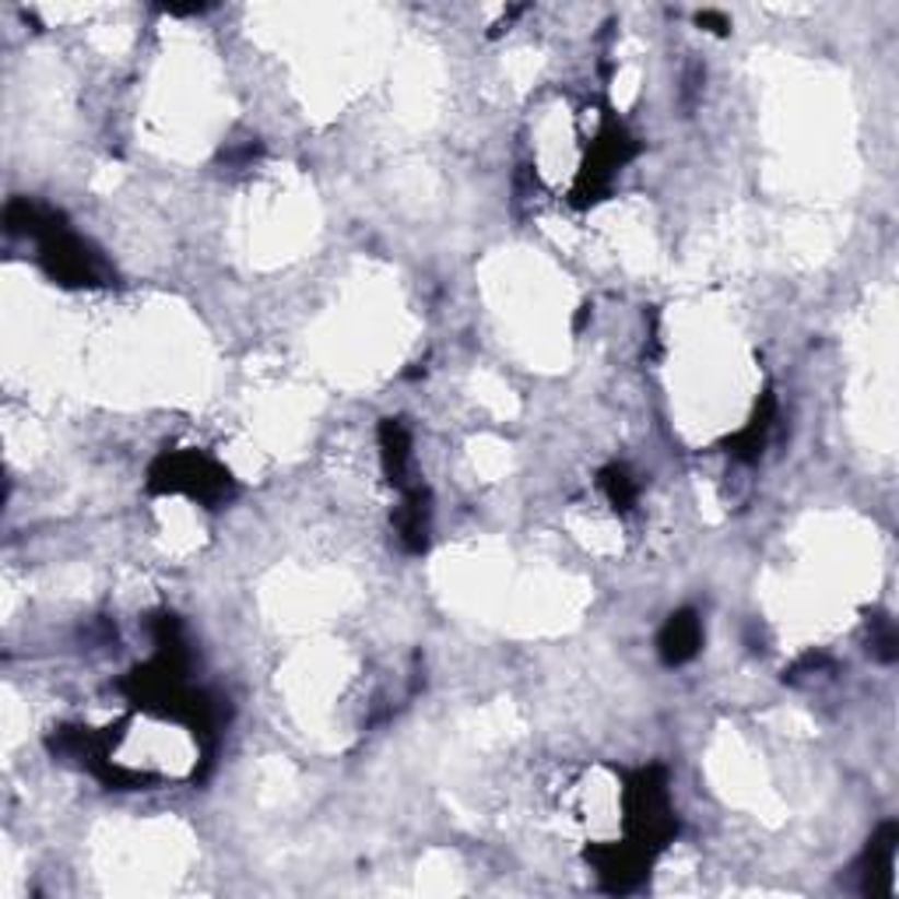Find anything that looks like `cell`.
I'll list each match as a JSON object with an SVG mask.
<instances>
[{"instance_id": "6da1fadb", "label": "cell", "mask_w": 899, "mask_h": 899, "mask_svg": "<svg viewBox=\"0 0 899 899\" xmlns=\"http://www.w3.org/2000/svg\"><path fill=\"white\" fill-rule=\"evenodd\" d=\"M699 646V622L692 615H672V622L664 626V637H661V654L668 664H678L696 654Z\"/></svg>"}]
</instances>
